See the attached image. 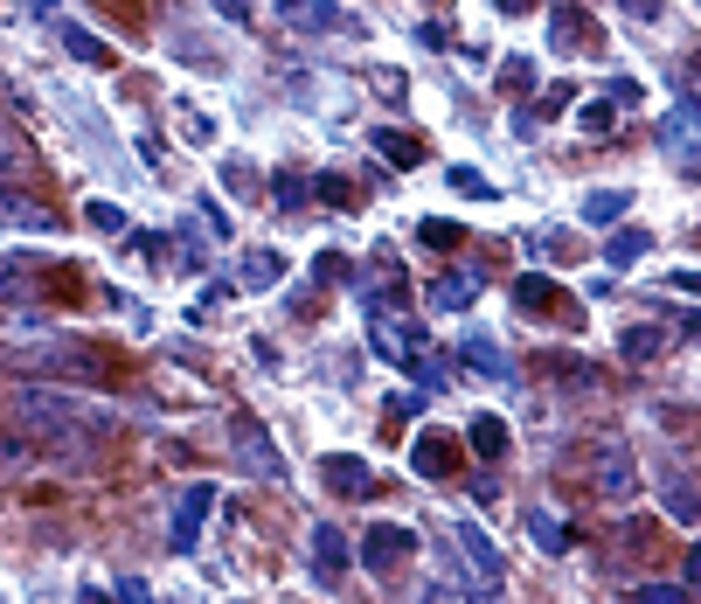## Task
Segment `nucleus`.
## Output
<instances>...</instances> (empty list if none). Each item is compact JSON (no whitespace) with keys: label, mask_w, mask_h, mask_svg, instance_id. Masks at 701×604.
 <instances>
[{"label":"nucleus","mask_w":701,"mask_h":604,"mask_svg":"<svg viewBox=\"0 0 701 604\" xmlns=\"http://www.w3.org/2000/svg\"><path fill=\"white\" fill-rule=\"evenodd\" d=\"M577 125H583V139H611V125H619V104H611V98H590L583 112H577Z\"/></svg>","instance_id":"nucleus-24"},{"label":"nucleus","mask_w":701,"mask_h":604,"mask_svg":"<svg viewBox=\"0 0 701 604\" xmlns=\"http://www.w3.org/2000/svg\"><path fill=\"white\" fill-rule=\"evenodd\" d=\"M194 215L209 223V236H230V223H223V202H215V195H202V202H194Z\"/></svg>","instance_id":"nucleus-36"},{"label":"nucleus","mask_w":701,"mask_h":604,"mask_svg":"<svg viewBox=\"0 0 701 604\" xmlns=\"http://www.w3.org/2000/svg\"><path fill=\"white\" fill-rule=\"evenodd\" d=\"M320 480L341 493V501H361L368 486H376V472H368V459H355V451H326L320 459Z\"/></svg>","instance_id":"nucleus-10"},{"label":"nucleus","mask_w":701,"mask_h":604,"mask_svg":"<svg viewBox=\"0 0 701 604\" xmlns=\"http://www.w3.org/2000/svg\"><path fill=\"white\" fill-rule=\"evenodd\" d=\"M410 549H418V535L397 528V522H368V535H361V563H368V570H389V563L410 556Z\"/></svg>","instance_id":"nucleus-11"},{"label":"nucleus","mask_w":701,"mask_h":604,"mask_svg":"<svg viewBox=\"0 0 701 604\" xmlns=\"http://www.w3.org/2000/svg\"><path fill=\"white\" fill-rule=\"evenodd\" d=\"M305 563H313L320 591H341L347 584V535L334 522H313V556H305Z\"/></svg>","instance_id":"nucleus-7"},{"label":"nucleus","mask_w":701,"mask_h":604,"mask_svg":"<svg viewBox=\"0 0 701 604\" xmlns=\"http://www.w3.org/2000/svg\"><path fill=\"white\" fill-rule=\"evenodd\" d=\"M56 42H63V49H70L77 63H91V70H112V42H104V35H91V29H77V21H56Z\"/></svg>","instance_id":"nucleus-15"},{"label":"nucleus","mask_w":701,"mask_h":604,"mask_svg":"<svg viewBox=\"0 0 701 604\" xmlns=\"http://www.w3.org/2000/svg\"><path fill=\"white\" fill-rule=\"evenodd\" d=\"M528 543H535L542 556H563V549H569V528L556 522V514H542V507H528Z\"/></svg>","instance_id":"nucleus-22"},{"label":"nucleus","mask_w":701,"mask_h":604,"mask_svg":"<svg viewBox=\"0 0 701 604\" xmlns=\"http://www.w3.org/2000/svg\"><path fill=\"white\" fill-rule=\"evenodd\" d=\"M418 410H424V396H418V390H403L397 403H389V417H418Z\"/></svg>","instance_id":"nucleus-42"},{"label":"nucleus","mask_w":701,"mask_h":604,"mask_svg":"<svg viewBox=\"0 0 701 604\" xmlns=\"http://www.w3.org/2000/svg\"><path fill=\"white\" fill-rule=\"evenodd\" d=\"M590 486H598V501L625 507L632 493H639V459H632L625 438H598V451H590Z\"/></svg>","instance_id":"nucleus-3"},{"label":"nucleus","mask_w":701,"mask_h":604,"mask_svg":"<svg viewBox=\"0 0 701 604\" xmlns=\"http://www.w3.org/2000/svg\"><path fill=\"white\" fill-rule=\"evenodd\" d=\"M368 348L389 355V361H418L424 355V334H418V313L403 306L397 292H368Z\"/></svg>","instance_id":"nucleus-2"},{"label":"nucleus","mask_w":701,"mask_h":604,"mask_svg":"<svg viewBox=\"0 0 701 604\" xmlns=\"http://www.w3.org/2000/svg\"><path fill=\"white\" fill-rule=\"evenodd\" d=\"M479 286H487V278L458 265V271H445V278H437V286H431V306H437V313H466L472 299H479Z\"/></svg>","instance_id":"nucleus-16"},{"label":"nucleus","mask_w":701,"mask_h":604,"mask_svg":"<svg viewBox=\"0 0 701 604\" xmlns=\"http://www.w3.org/2000/svg\"><path fill=\"white\" fill-rule=\"evenodd\" d=\"M452 188H458V195H493V181L472 175V167H452Z\"/></svg>","instance_id":"nucleus-34"},{"label":"nucleus","mask_w":701,"mask_h":604,"mask_svg":"<svg viewBox=\"0 0 701 604\" xmlns=\"http://www.w3.org/2000/svg\"><path fill=\"white\" fill-rule=\"evenodd\" d=\"M535 83V56H508L500 63V91H528Z\"/></svg>","instance_id":"nucleus-30"},{"label":"nucleus","mask_w":701,"mask_h":604,"mask_svg":"<svg viewBox=\"0 0 701 604\" xmlns=\"http://www.w3.org/2000/svg\"><path fill=\"white\" fill-rule=\"evenodd\" d=\"M458 361H466V369H479V376H493V382H514V361L500 355L487 334H466V340H458Z\"/></svg>","instance_id":"nucleus-17"},{"label":"nucleus","mask_w":701,"mask_h":604,"mask_svg":"<svg viewBox=\"0 0 701 604\" xmlns=\"http://www.w3.org/2000/svg\"><path fill=\"white\" fill-rule=\"evenodd\" d=\"M418 244H431V250H458V244H466V230L445 223V215H424V223H418Z\"/></svg>","instance_id":"nucleus-25"},{"label":"nucleus","mask_w":701,"mask_h":604,"mask_svg":"<svg viewBox=\"0 0 701 604\" xmlns=\"http://www.w3.org/2000/svg\"><path fill=\"white\" fill-rule=\"evenodd\" d=\"M215 501H223V493H215L209 480H194L188 493H181V501H174V528H167V543L174 549H194V543H202V528H209V514H215Z\"/></svg>","instance_id":"nucleus-5"},{"label":"nucleus","mask_w":701,"mask_h":604,"mask_svg":"<svg viewBox=\"0 0 701 604\" xmlns=\"http://www.w3.org/2000/svg\"><path fill=\"white\" fill-rule=\"evenodd\" d=\"M694 98L681 91V104H674V112L660 119V146H667V154H674V167H681V175H694V167H701V139H694Z\"/></svg>","instance_id":"nucleus-6"},{"label":"nucleus","mask_w":701,"mask_h":604,"mask_svg":"<svg viewBox=\"0 0 701 604\" xmlns=\"http://www.w3.org/2000/svg\"><path fill=\"white\" fill-rule=\"evenodd\" d=\"M14 299H29V271L0 257V306H14Z\"/></svg>","instance_id":"nucleus-32"},{"label":"nucleus","mask_w":701,"mask_h":604,"mask_svg":"<svg viewBox=\"0 0 701 604\" xmlns=\"http://www.w3.org/2000/svg\"><path fill=\"white\" fill-rule=\"evenodd\" d=\"M313 195H320V202H334V209H347V181H334V175H320V181H313Z\"/></svg>","instance_id":"nucleus-39"},{"label":"nucleus","mask_w":701,"mask_h":604,"mask_svg":"<svg viewBox=\"0 0 701 604\" xmlns=\"http://www.w3.org/2000/svg\"><path fill=\"white\" fill-rule=\"evenodd\" d=\"M271 195H278V209H299L305 195H313V188H305V175H292V167H278V175H271Z\"/></svg>","instance_id":"nucleus-28"},{"label":"nucleus","mask_w":701,"mask_h":604,"mask_svg":"<svg viewBox=\"0 0 701 604\" xmlns=\"http://www.w3.org/2000/svg\"><path fill=\"white\" fill-rule=\"evenodd\" d=\"M21 369H35V376H84V382H91L104 361L91 348H29V355H21Z\"/></svg>","instance_id":"nucleus-9"},{"label":"nucleus","mask_w":701,"mask_h":604,"mask_svg":"<svg viewBox=\"0 0 701 604\" xmlns=\"http://www.w3.org/2000/svg\"><path fill=\"white\" fill-rule=\"evenodd\" d=\"M84 223H91L98 236H125V209L119 202H91V209H84Z\"/></svg>","instance_id":"nucleus-29"},{"label":"nucleus","mask_w":701,"mask_h":604,"mask_svg":"<svg viewBox=\"0 0 701 604\" xmlns=\"http://www.w3.org/2000/svg\"><path fill=\"white\" fill-rule=\"evenodd\" d=\"M667 340H674V327H660V320H639V327H625L619 355H625V361H653V355H667Z\"/></svg>","instance_id":"nucleus-19"},{"label":"nucleus","mask_w":701,"mask_h":604,"mask_svg":"<svg viewBox=\"0 0 701 604\" xmlns=\"http://www.w3.org/2000/svg\"><path fill=\"white\" fill-rule=\"evenodd\" d=\"M646 244H653L646 230H619V236L604 244V257H611V265H639V257H646Z\"/></svg>","instance_id":"nucleus-27"},{"label":"nucleus","mask_w":701,"mask_h":604,"mask_svg":"<svg viewBox=\"0 0 701 604\" xmlns=\"http://www.w3.org/2000/svg\"><path fill=\"white\" fill-rule=\"evenodd\" d=\"M632 209V195H625V188H598V195H583V223H619V215Z\"/></svg>","instance_id":"nucleus-23"},{"label":"nucleus","mask_w":701,"mask_h":604,"mask_svg":"<svg viewBox=\"0 0 701 604\" xmlns=\"http://www.w3.org/2000/svg\"><path fill=\"white\" fill-rule=\"evenodd\" d=\"M667 0H625V14H639V21H660Z\"/></svg>","instance_id":"nucleus-43"},{"label":"nucleus","mask_w":701,"mask_h":604,"mask_svg":"<svg viewBox=\"0 0 701 604\" xmlns=\"http://www.w3.org/2000/svg\"><path fill=\"white\" fill-rule=\"evenodd\" d=\"M410 466H418L424 480H445L458 466V438L452 430H418V438H410Z\"/></svg>","instance_id":"nucleus-12"},{"label":"nucleus","mask_w":701,"mask_h":604,"mask_svg":"<svg viewBox=\"0 0 701 604\" xmlns=\"http://www.w3.org/2000/svg\"><path fill=\"white\" fill-rule=\"evenodd\" d=\"M667 514H674V522H694V493L681 480H667Z\"/></svg>","instance_id":"nucleus-33"},{"label":"nucleus","mask_w":701,"mask_h":604,"mask_svg":"<svg viewBox=\"0 0 701 604\" xmlns=\"http://www.w3.org/2000/svg\"><path fill=\"white\" fill-rule=\"evenodd\" d=\"M514 299H521L528 313H535V306H556V286H549V278H535V271H528V278L514 286Z\"/></svg>","instance_id":"nucleus-31"},{"label":"nucleus","mask_w":701,"mask_h":604,"mask_svg":"<svg viewBox=\"0 0 701 604\" xmlns=\"http://www.w3.org/2000/svg\"><path fill=\"white\" fill-rule=\"evenodd\" d=\"M119 604H153V591H146V577H119Z\"/></svg>","instance_id":"nucleus-40"},{"label":"nucleus","mask_w":701,"mask_h":604,"mask_svg":"<svg viewBox=\"0 0 701 604\" xmlns=\"http://www.w3.org/2000/svg\"><path fill=\"white\" fill-rule=\"evenodd\" d=\"M466 445L479 451V459H500V451H508V424H500L493 410H479V417L466 424Z\"/></svg>","instance_id":"nucleus-20"},{"label":"nucleus","mask_w":701,"mask_h":604,"mask_svg":"<svg viewBox=\"0 0 701 604\" xmlns=\"http://www.w3.org/2000/svg\"><path fill=\"white\" fill-rule=\"evenodd\" d=\"M278 278H285V257L271 244L265 250H244V265H236V286H244V292H271Z\"/></svg>","instance_id":"nucleus-18"},{"label":"nucleus","mask_w":701,"mask_h":604,"mask_svg":"<svg viewBox=\"0 0 701 604\" xmlns=\"http://www.w3.org/2000/svg\"><path fill=\"white\" fill-rule=\"evenodd\" d=\"M493 8H508V14H514V8H528V0H493Z\"/></svg>","instance_id":"nucleus-45"},{"label":"nucleus","mask_w":701,"mask_h":604,"mask_svg":"<svg viewBox=\"0 0 701 604\" xmlns=\"http://www.w3.org/2000/svg\"><path fill=\"white\" fill-rule=\"evenodd\" d=\"M14 417L35 430V445H49L63 466H84L91 459V438H112V410H91L77 396H56V390H14Z\"/></svg>","instance_id":"nucleus-1"},{"label":"nucleus","mask_w":701,"mask_h":604,"mask_svg":"<svg viewBox=\"0 0 701 604\" xmlns=\"http://www.w3.org/2000/svg\"><path fill=\"white\" fill-rule=\"evenodd\" d=\"M0 230H56L49 202L21 195V188H0Z\"/></svg>","instance_id":"nucleus-14"},{"label":"nucleus","mask_w":701,"mask_h":604,"mask_svg":"<svg viewBox=\"0 0 701 604\" xmlns=\"http://www.w3.org/2000/svg\"><path fill=\"white\" fill-rule=\"evenodd\" d=\"M77 604H112V597H104L98 584H84V591H77Z\"/></svg>","instance_id":"nucleus-44"},{"label":"nucleus","mask_w":701,"mask_h":604,"mask_svg":"<svg viewBox=\"0 0 701 604\" xmlns=\"http://www.w3.org/2000/svg\"><path fill=\"white\" fill-rule=\"evenodd\" d=\"M598 42V29H583V14L577 8H556V21H549V42H556V49H569V42Z\"/></svg>","instance_id":"nucleus-26"},{"label":"nucleus","mask_w":701,"mask_h":604,"mask_svg":"<svg viewBox=\"0 0 701 604\" xmlns=\"http://www.w3.org/2000/svg\"><path fill=\"white\" fill-rule=\"evenodd\" d=\"M278 14H285V29H299V35H334V29H347V14L334 8V0H278Z\"/></svg>","instance_id":"nucleus-13"},{"label":"nucleus","mask_w":701,"mask_h":604,"mask_svg":"<svg viewBox=\"0 0 701 604\" xmlns=\"http://www.w3.org/2000/svg\"><path fill=\"white\" fill-rule=\"evenodd\" d=\"M209 8L223 14V21H236V29H251V21H257V14H251V0H209Z\"/></svg>","instance_id":"nucleus-37"},{"label":"nucleus","mask_w":701,"mask_h":604,"mask_svg":"<svg viewBox=\"0 0 701 604\" xmlns=\"http://www.w3.org/2000/svg\"><path fill=\"white\" fill-rule=\"evenodd\" d=\"M632 604H688V591H681V584H646Z\"/></svg>","instance_id":"nucleus-35"},{"label":"nucleus","mask_w":701,"mask_h":604,"mask_svg":"<svg viewBox=\"0 0 701 604\" xmlns=\"http://www.w3.org/2000/svg\"><path fill=\"white\" fill-rule=\"evenodd\" d=\"M230 438H236V459H244L251 472H257V480H285V459H278V445H271V430L265 424H251V417H236V430H230Z\"/></svg>","instance_id":"nucleus-8"},{"label":"nucleus","mask_w":701,"mask_h":604,"mask_svg":"<svg viewBox=\"0 0 701 604\" xmlns=\"http://www.w3.org/2000/svg\"><path fill=\"white\" fill-rule=\"evenodd\" d=\"M368 146H376L382 160H397V167H418V160H424V146L410 139V133H389V125H376V133H368Z\"/></svg>","instance_id":"nucleus-21"},{"label":"nucleus","mask_w":701,"mask_h":604,"mask_svg":"<svg viewBox=\"0 0 701 604\" xmlns=\"http://www.w3.org/2000/svg\"><path fill=\"white\" fill-rule=\"evenodd\" d=\"M458 556H466V570H472V591H479V604H500V549L479 535V522H458Z\"/></svg>","instance_id":"nucleus-4"},{"label":"nucleus","mask_w":701,"mask_h":604,"mask_svg":"<svg viewBox=\"0 0 701 604\" xmlns=\"http://www.w3.org/2000/svg\"><path fill=\"white\" fill-rule=\"evenodd\" d=\"M569 98H577V83H549V91H542V112H535V119H549V112H563Z\"/></svg>","instance_id":"nucleus-38"},{"label":"nucleus","mask_w":701,"mask_h":604,"mask_svg":"<svg viewBox=\"0 0 701 604\" xmlns=\"http://www.w3.org/2000/svg\"><path fill=\"white\" fill-rule=\"evenodd\" d=\"M313 271H320V278H347V257H341V250H320Z\"/></svg>","instance_id":"nucleus-41"}]
</instances>
